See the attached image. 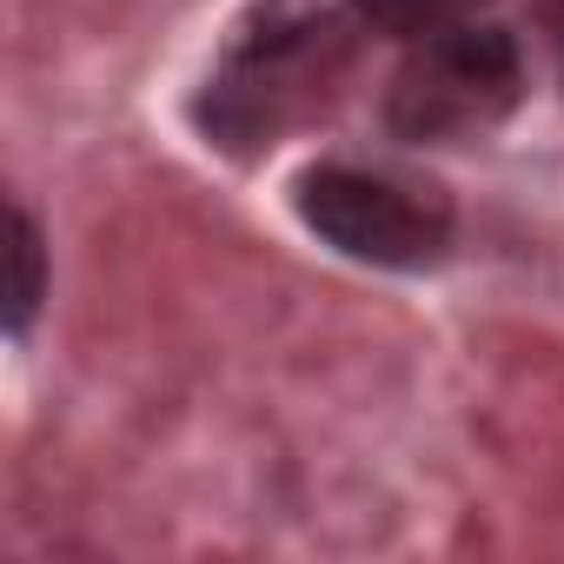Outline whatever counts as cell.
Here are the masks:
<instances>
[{
    "mask_svg": "<svg viewBox=\"0 0 564 564\" xmlns=\"http://www.w3.org/2000/svg\"><path fill=\"white\" fill-rule=\"evenodd\" d=\"M300 219L339 246L346 259L366 265H425L445 252L452 213L445 199L379 180V173H352V166H319L300 180Z\"/></svg>",
    "mask_w": 564,
    "mask_h": 564,
    "instance_id": "6da1fadb",
    "label": "cell"
},
{
    "mask_svg": "<svg viewBox=\"0 0 564 564\" xmlns=\"http://www.w3.org/2000/svg\"><path fill=\"white\" fill-rule=\"evenodd\" d=\"M511 80H518L511 41L498 28H458V34L432 41L425 61H412L399 74L392 120L412 140H438V133H458L471 120H491L511 100Z\"/></svg>",
    "mask_w": 564,
    "mask_h": 564,
    "instance_id": "7a4b0ae2",
    "label": "cell"
},
{
    "mask_svg": "<svg viewBox=\"0 0 564 564\" xmlns=\"http://www.w3.org/2000/svg\"><path fill=\"white\" fill-rule=\"evenodd\" d=\"M8 265H14L8 326L28 333V319H34V306H41V286H47V265H41V232H34V219H28L21 206H14V219H8Z\"/></svg>",
    "mask_w": 564,
    "mask_h": 564,
    "instance_id": "3957f363",
    "label": "cell"
},
{
    "mask_svg": "<svg viewBox=\"0 0 564 564\" xmlns=\"http://www.w3.org/2000/svg\"><path fill=\"white\" fill-rule=\"evenodd\" d=\"M352 8L372 21V28H386V34H412V28H425L445 0H352Z\"/></svg>",
    "mask_w": 564,
    "mask_h": 564,
    "instance_id": "277c9868",
    "label": "cell"
}]
</instances>
